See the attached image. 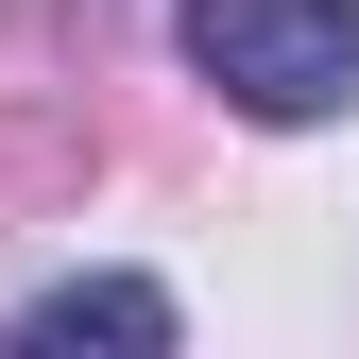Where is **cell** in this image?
I'll return each instance as SVG.
<instances>
[{"instance_id":"cell-2","label":"cell","mask_w":359,"mask_h":359,"mask_svg":"<svg viewBox=\"0 0 359 359\" xmlns=\"http://www.w3.org/2000/svg\"><path fill=\"white\" fill-rule=\"evenodd\" d=\"M18 359H69V342H120V359H171V291L154 274H52L18 308V325H0Z\"/></svg>"},{"instance_id":"cell-1","label":"cell","mask_w":359,"mask_h":359,"mask_svg":"<svg viewBox=\"0 0 359 359\" xmlns=\"http://www.w3.org/2000/svg\"><path fill=\"white\" fill-rule=\"evenodd\" d=\"M171 34L240 120H325L359 86V0H171Z\"/></svg>"}]
</instances>
